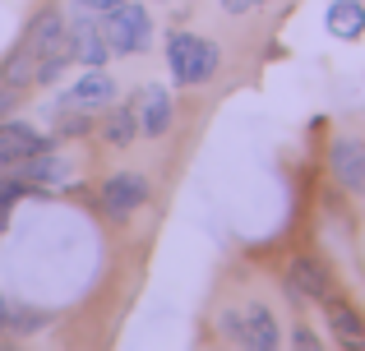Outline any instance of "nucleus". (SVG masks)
Wrapping results in <instances>:
<instances>
[{
	"mask_svg": "<svg viewBox=\"0 0 365 351\" xmlns=\"http://www.w3.org/2000/svg\"><path fill=\"white\" fill-rule=\"evenodd\" d=\"M329 305V328H333V337H338L342 347H365V319H361V310H351L347 300H324Z\"/></svg>",
	"mask_w": 365,
	"mask_h": 351,
	"instance_id": "12",
	"label": "nucleus"
},
{
	"mask_svg": "<svg viewBox=\"0 0 365 351\" xmlns=\"http://www.w3.org/2000/svg\"><path fill=\"white\" fill-rule=\"evenodd\" d=\"M33 79H37V56L19 42L14 51L5 56V65H0V83H9V88H28Z\"/></svg>",
	"mask_w": 365,
	"mask_h": 351,
	"instance_id": "15",
	"label": "nucleus"
},
{
	"mask_svg": "<svg viewBox=\"0 0 365 351\" xmlns=\"http://www.w3.org/2000/svg\"><path fill=\"white\" fill-rule=\"evenodd\" d=\"M98 23H102V37H107V46L116 56H134V51H143V46L153 42V19H148V9H139L134 0L107 9Z\"/></svg>",
	"mask_w": 365,
	"mask_h": 351,
	"instance_id": "2",
	"label": "nucleus"
},
{
	"mask_svg": "<svg viewBox=\"0 0 365 351\" xmlns=\"http://www.w3.org/2000/svg\"><path fill=\"white\" fill-rule=\"evenodd\" d=\"M171 93L162 88V83H143L139 93H134V116H139V135L148 139H162L171 130Z\"/></svg>",
	"mask_w": 365,
	"mask_h": 351,
	"instance_id": "4",
	"label": "nucleus"
},
{
	"mask_svg": "<svg viewBox=\"0 0 365 351\" xmlns=\"http://www.w3.org/2000/svg\"><path fill=\"white\" fill-rule=\"evenodd\" d=\"M287 291H296L301 300H319L324 305V300L333 296V278L314 254H296L292 268H287Z\"/></svg>",
	"mask_w": 365,
	"mask_h": 351,
	"instance_id": "5",
	"label": "nucleus"
},
{
	"mask_svg": "<svg viewBox=\"0 0 365 351\" xmlns=\"http://www.w3.org/2000/svg\"><path fill=\"white\" fill-rule=\"evenodd\" d=\"M19 107V88H9V83H0V120H9V111Z\"/></svg>",
	"mask_w": 365,
	"mask_h": 351,
	"instance_id": "18",
	"label": "nucleus"
},
{
	"mask_svg": "<svg viewBox=\"0 0 365 351\" xmlns=\"http://www.w3.org/2000/svg\"><path fill=\"white\" fill-rule=\"evenodd\" d=\"M24 189H28V185H24V180H19V176H9V172L0 176V217L9 213V204H14V199L24 194Z\"/></svg>",
	"mask_w": 365,
	"mask_h": 351,
	"instance_id": "17",
	"label": "nucleus"
},
{
	"mask_svg": "<svg viewBox=\"0 0 365 351\" xmlns=\"http://www.w3.org/2000/svg\"><path fill=\"white\" fill-rule=\"evenodd\" d=\"M19 167V180L24 185H61L65 176H70V162H65L61 153H51V148H37V153H28L24 162H14Z\"/></svg>",
	"mask_w": 365,
	"mask_h": 351,
	"instance_id": "9",
	"label": "nucleus"
},
{
	"mask_svg": "<svg viewBox=\"0 0 365 351\" xmlns=\"http://www.w3.org/2000/svg\"><path fill=\"white\" fill-rule=\"evenodd\" d=\"M217 61H222V51L213 42H204V37H195V33H171L167 37V65H171L180 88H195V83L213 79Z\"/></svg>",
	"mask_w": 365,
	"mask_h": 351,
	"instance_id": "1",
	"label": "nucleus"
},
{
	"mask_svg": "<svg viewBox=\"0 0 365 351\" xmlns=\"http://www.w3.org/2000/svg\"><path fill=\"white\" fill-rule=\"evenodd\" d=\"M329 33L342 42H356L365 33V5L361 0H333L329 5Z\"/></svg>",
	"mask_w": 365,
	"mask_h": 351,
	"instance_id": "13",
	"label": "nucleus"
},
{
	"mask_svg": "<svg viewBox=\"0 0 365 351\" xmlns=\"http://www.w3.org/2000/svg\"><path fill=\"white\" fill-rule=\"evenodd\" d=\"M241 333H245V347H255V351H273L277 342H282V333H277V319L268 315L259 300H250V305L241 310Z\"/></svg>",
	"mask_w": 365,
	"mask_h": 351,
	"instance_id": "11",
	"label": "nucleus"
},
{
	"mask_svg": "<svg viewBox=\"0 0 365 351\" xmlns=\"http://www.w3.org/2000/svg\"><path fill=\"white\" fill-rule=\"evenodd\" d=\"M259 5H268V0H222L227 14H250V9H259Z\"/></svg>",
	"mask_w": 365,
	"mask_h": 351,
	"instance_id": "19",
	"label": "nucleus"
},
{
	"mask_svg": "<svg viewBox=\"0 0 365 351\" xmlns=\"http://www.w3.org/2000/svg\"><path fill=\"white\" fill-rule=\"evenodd\" d=\"M102 139H107L111 148H130L134 139H139V116H134V107H111L107 120H102Z\"/></svg>",
	"mask_w": 365,
	"mask_h": 351,
	"instance_id": "14",
	"label": "nucleus"
},
{
	"mask_svg": "<svg viewBox=\"0 0 365 351\" xmlns=\"http://www.w3.org/2000/svg\"><path fill=\"white\" fill-rule=\"evenodd\" d=\"M111 98H116V83H111V74L88 70L79 83H70V88L61 93V107H74V111H98V107H111Z\"/></svg>",
	"mask_w": 365,
	"mask_h": 351,
	"instance_id": "7",
	"label": "nucleus"
},
{
	"mask_svg": "<svg viewBox=\"0 0 365 351\" xmlns=\"http://www.w3.org/2000/svg\"><path fill=\"white\" fill-rule=\"evenodd\" d=\"M88 130H93L88 111H74V107L56 111V139H79V135H88Z\"/></svg>",
	"mask_w": 365,
	"mask_h": 351,
	"instance_id": "16",
	"label": "nucleus"
},
{
	"mask_svg": "<svg viewBox=\"0 0 365 351\" xmlns=\"http://www.w3.org/2000/svg\"><path fill=\"white\" fill-rule=\"evenodd\" d=\"M83 9H93V14H107V9H116V5H125V0H79Z\"/></svg>",
	"mask_w": 365,
	"mask_h": 351,
	"instance_id": "20",
	"label": "nucleus"
},
{
	"mask_svg": "<svg viewBox=\"0 0 365 351\" xmlns=\"http://www.w3.org/2000/svg\"><path fill=\"white\" fill-rule=\"evenodd\" d=\"M329 167H333V176H338L342 189L365 194V144L361 139H338V144L329 148Z\"/></svg>",
	"mask_w": 365,
	"mask_h": 351,
	"instance_id": "8",
	"label": "nucleus"
},
{
	"mask_svg": "<svg viewBox=\"0 0 365 351\" xmlns=\"http://www.w3.org/2000/svg\"><path fill=\"white\" fill-rule=\"evenodd\" d=\"M37 148H46V139L37 135L33 125H24V120H0V162H24L28 153H37Z\"/></svg>",
	"mask_w": 365,
	"mask_h": 351,
	"instance_id": "10",
	"label": "nucleus"
},
{
	"mask_svg": "<svg viewBox=\"0 0 365 351\" xmlns=\"http://www.w3.org/2000/svg\"><path fill=\"white\" fill-rule=\"evenodd\" d=\"M143 199H148V176L116 172L107 185H102V213H107V217H125V213H134Z\"/></svg>",
	"mask_w": 365,
	"mask_h": 351,
	"instance_id": "6",
	"label": "nucleus"
},
{
	"mask_svg": "<svg viewBox=\"0 0 365 351\" xmlns=\"http://www.w3.org/2000/svg\"><path fill=\"white\" fill-rule=\"evenodd\" d=\"M292 342H296V347H305V351H310V347H319V337H314V333H310V328H296V337H292Z\"/></svg>",
	"mask_w": 365,
	"mask_h": 351,
	"instance_id": "21",
	"label": "nucleus"
},
{
	"mask_svg": "<svg viewBox=\"0 0 365 351\" xmlns=\"http://www.w3.org/2000/svg\"><path fill=\"white\" fill-rule=\"evenodd\" d=\"M24 46L37 56V65H42L46 56H56V51H70V56H74L70 33H65V14H61V9H37V19L28 23V33H24Z\"/></svg>",
	"mask_w": 365,
	"mask_h": 351,
	"instance_id": "3",
	"label": "nucleus"
}]
</instances>
